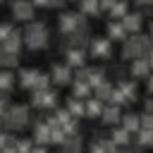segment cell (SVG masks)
<instances>
[{"instance_id":"obj_1","label":"cell","mask_w":153,"mask_h":153,"mask_svg":"<svg viewBox=\"0 0 153 153\" xmlns=\"http://www.w3.org/2000/svg\"><path fill=\"white\" fill-rule=\"evenodd\" d=\"M22 41H24V48H29L31 53H38V50H45L50 45V31H48V24L43 19H31L26 22L24 31H22Z\"/></svg>"},{"instance_id":"obj_2","label":"cell","mask_w":153,"mask_h":153,"mask_svg":"<svg viewBox=\"0 0 153 153\" xmlns=\"http://www.w3.org/2000/svg\"><path fill=\"white\" fill-rule=\"evenodd\" d=\"M31 120V108L24 103H10L5 115H0V129L5 131H24Z\"/></svg>"},{"instance_id":"obj_3","label":"cell","mask_w":153,"mask_h":153,"mask_svg":"<svg viewBox=\"0 0 153 153\" xmlns=\"http://www.w3.org/2000/svg\"><path fill=\"white\" fill-rule=\"evenodd\" d=\"M31 93V98H29V108H33V110H53V108H57L60 105V93H57V88L55 86H48V88H33V91H29Z\"/></svg>"},{"instance_id":"obj_4","label":"cell","mask_w":153,"mask_h":153,"mask_svg":"<svg viewBox=\"0 0 153 153\" xmlns=\"http://www.w3.org/2000/svg\"><path fill=\"white\" fill-rule=\"evenodd\" d=\"M112 50H115V43L108 41L105 36H96L91 33L88 43H86V55L93 57V60H110L112 57Z\"/></svg>"},{"instance_id":"obj_5","label":"cell","mask_w":153,"mask_h":153,"mask_svg":"<svg viewBox=\"0 0 153 153\" xmlns=\"http://www.w3.org/2000/svg\"><path fill=\"white\" fill-rule=\"evenodd\" d=\"M88 19L79 12V10H60V14H57V31L62 33V36H67L69 31H74L76 26H81V24H86Z\"/></svg>"},{"instance_id":"obj_6","label":"cell","mask_w":153,"mask_h":153,"mask_svg":"<svg viewBox=\"0 0 153 153\" xmlns=\"http://www.w3.org/2000/svg\"><path fill=\"white\" fill-rule=\"evenodd\" d=\"M10 14H12L14 22L26 24V22H31V19L36 17V7H33L31 0H12V5H10Z\"/></svg>"},{"instance_id":"obj_7","label":"cell","mask_w":153,"mask_h":153,"mask_svg":"<svg viewBox=\"0 0 153 153\" xmlns=\"http://www.w3.org/2000/svg\"><path fill=\"white\" fill-rule=\"evenodd\" d=\"M141 53H143L141 33H129V36L122 41V50H120V57H122V62H129L131 57H139Z\"/></svg>"},{"instance_id":"obj_8","label":"cell","mask_w":153,"mask_h":153,"mask_svg":"<svg viewBox=\"0 0 153 153\" xmlns=\"http://www.w3.org/2000/svg\"><path fill=\"white\" fill-rule=\"evenodd\" d=\"M50 84L53 86H69V81H72V67L69 65H65V62H53L50 65Z\"/></svg>"},{"instance_id":"obj_9","label":"cell","mask_w":153,"mask_h":153,"mask_svg":"<svg viewBox=\"0 0 153 153\" xmlns=\"http://www.w3.org/2000/svg\"><path fill=\"white\" fill-rule=\"evenodd\" d=\"M62 62L65 65H69L72 69H76V67H81V65H86V60H88V55H86V48H81V45H69L65 53H62Z\"/></svg>"},{"instance_id":"obj_10","label":"cell","mask_w":153,"mask_h":153,"mask_svg":"<svg viewBox=\"0 0 153 153\" xmlns=\"http://www.w3.org/2000/svg\"><path fill=\"white\" fill-rule=\"evenodd\" d=\"M115 86L124 93V98L129 100V105H134V103L139 100V79H131V76H120Z\"/></svg>"},{"instance_id":"obj_11","label":"cell","mask_w":153,"mask_h":153,"mask_svg":"<svg viewBox=\"0 0 153 153\" xmlns=\"http://www.w3.org/2000/svg\"><path fill=\"white\" fill-rule=\"evenodd\" d=\"M120 22H122V26H124L127 33H141V31H143V24H146V19H143V14H141L139 10H134V12L129 10Z\"/></svg>"},{"instance_id":"obj_12","label":"cell","mask_w":153,"mask_h":153,"mask_svg":"<svg viewBox=\"0 0 153 153\" xmlns=\"http://www.w3.org/2000/svg\"><path fill=\"white\" fill-rule=\"evenodd\" d=\"M0 50H7V53H14V55H22V50H24V41H22V31H19L17 26L12 29V33H10L7 38L0 41Z\"/></svg>"},{"instance_id":"obj_13","label":"cell","mask_w":153,"mask_h":153,"mask_svg":"<svg viewBox=\"0 0 153 153\" xmlns=\"http://www.w3.org/2000/svg\"><path fill=\"white\" fill-rule=\"evenodd\" d=\"M127 65H129L127 72L131 79H143L146 74H151V60L148 57H131Z\"/></svg>"},{"instance_id":"obj_14","label":"cell","mask_w":153,"mask_h":153,"mask_svg":"<svg viewBox=\"0 0 153 153\" xmlns=\"http://www.w3.org/2000/svg\"><path fill=\"white\" fill-rule=\"evenodd\" d=\"M65 38L69 41V45H81V48H86V43H88V38H91V24L86 22V24L76 26V29L69 31Z\"/></svg>"},{"instance_id":"obj_15","label":"cell","mask_w":153,"mask_h":153,"mask_svg":"<svg viewBox=\"0 0 153 153\" xmlns=\"http://www.w3.org/2000/svg\"><path fill=\"white\" fill-rule=\"evenodd\" d=\"M122 110H124V108H120V105H115V103H103V110H100V117H98V120H100L105 127H112V124L120 122Z\"/></svg>"},{"instance_id":"obj_16","label":"cell","mask_w":153,"mask_h":153,"mask_svg":"<svg viewBox=\"0 0 153 153\" xmlns=\"http://www.w3.org/2000/svg\"><path fill=\"white\" fill-rule=\"evenodd\" d=\"M127 36H129V33L124 31V26H122L120 19H108V24H105V38H108V41H112V43H122Z\"/></svg>"},{"instance_id":"obj_17","label":"cell","mask_w":153,"mask_h":153,"mask_svg":"<svg viewBox=\"0 0 153 153\" xmlns=\"http://www.w3.org/2000/svg\"><path fill=\"white\" fill-rule=\"evenodd\" d=\"M36 74H38L36 67H22V69L14 74V81L19 84L22 91H31V88H33V79H36Z\"/></svg>"},{"instance_id":"obj_18","label":"cell","mask_w":153,"mask_h":153,"mask_svg":"<svg viewBox=\"0 0 153 153\" xmlns=\"http://www.w3.org/2000/svg\"><path fill=\"white\" fill-rule=\"evenodd\" d=\"M108 136H110V141H112L117 148H122V146H129V143H131V134H129L124 127H120V124H112V127H110V131H108Z\"/></svg>"},{"instance_id":"obj_19","label":"cell","mask_w":153,"mask_h":153,"mask_svg":"<svg viewBox=\"0 0 153 153\" xmlns=\"http://www.w3.org/2000/svg\"><path fill=\"white\" fill-rule=\"evenodd\" d=\"M60 148H62V153H84L86 143H84L81 134H69V136H65V141H62Z\"/></svg>"},{"instance_id":"obj_20","label":"cell","mask_w":153,"mask_h":153,"mask_svg":"<svg viewBox=\"0 0 153 153\" xmlns=\"http://www.w3.org/2000/svg\"><path fill=\"white\" fill-rule=\"evenodd\" d=\"M100 110H103V100H98L93 96L84 98V117L86 120H98L100 117Z\"/></svg>"},{"instance_id":"obj_21","label":"cell","mask_w":153,"mask_h":153,"mask_svg":"<svg viewBox=\"0 0 153 153\" xmlns=\"http://www.w3.org/2000/svg\"><path fill=\"white\" fill-rule=\"evenodd\" d=\"M112 81L110 79H103L100 84H96L93 88H91V96L93 98H98V100H103V103H108V98H110V91H112Z\"/></svg>"},{"instance_id":"obj_22","label":"cell","mask_w":153,"mask_h":153,"mask_svg":"<svg viewBox=\"0 0 153 153\" xmlns=\"http://www.w3.org/2000/svg\"><path fill=\"white\" fill-rule=\"evenodd\" d=\"M151 143H153V129H136L134 131V146L136 148L146 151V148H151Z\"/></svg>"},{"instance_id":"obj_23","label":"cell","mask_w":153,"mask_h":153,"mask_svg":"<svg viewBox=\"0 0 153 153\" xmlns=\"http://www.w3.org/2000/svg\"><path fill=\"white\" fill-rule=\"evenodd\" d=\"M131 10V5H129V0H115L112 5H110V10L105 12L110 19H122L127 12Z\"/></svg>"},{"instance_id":"obj_24","label":"cell","mask_w":153,"mask_h":153,"mask_svg":"<svg viewBox=\"0 0 153 153\" xmlns=\"http://www.w3.org/2000/svg\"><path fill=\"white\" fill-rule=\"evenodd\" d=\"M69 88H72V96H74V98H81V100H84V98L91 96V86H88L84 79H72V81H69Z\"/></svg>"},{"instance_id":"obj_25","label":"cell","mask_w":153,"mask_h":153,"mask_svg":"<svg viewBox=\"0 0 153 153\" xmlns=\"http://www.w3.org/2000/svg\"><path fill=\"white\" fill-rule=\"evenodd\" d=\"M117 124L124 127L129 134H134V131L139 129V112H124V110H122V117H120Z\"/></svg>"},{"instance_id":"obj_26","label":"cell","mask_w":153,"mask_h":153,"mask_svg":"<svg viewBox=\"0 0 153 153\" xmlns=\"http://www.w3.org/2000/svg\"><path fill=\"white\" fill-rule=\"evenodd\" d=\"M65 108H67V112H69L72 117H76V120H81V117H84V100H81V98L69 96V98H67V103H65Z\"/></svg>"},{"instance_id":"obj_27","label":"cell","mask_w":153,"mask_h":153,"mask_svg":"<svg viewBox=\"0 0 153 153\" xmlns=\"http://www.w3.org/2000/svg\"><path fill=\"white\" fill-rule=\"evenodd\" d=\"M79 12L88 19V17H98L100 14V7H98V0H79Z\"/></svg>"},{"instance_id":"obj_28","label":"cell","mask_w":153,"mask_h":153,"mask_svg":"<svg viewBox=\"0 0 153 153\" xmlns=\"http://www.w3.org/2000/svg\"><path fill=\"white\" fill-rule=\"evenodd\" d=\"M14 86H17V81H14V72L0 67V91H2V93H10Z\"/></svg>"},{"instance_id":"obj_29","label":"cell","mask_w":153,"mask_h":153,"mask_svg":"<svg viewBox=\"0 0 153 153\" xmlns=\"http://www.w3.org/2000/svg\"><path fill=\"white\" fill-rule=\"evenodd\" d=\"M105 74H108V72H105V67H88V74H86V84L93 88L96 84H100L103 79H108Z\"/></svg>"},{"instance_id":"obj_30","label":"cell","mask_w":153,"mask_h":153,"mask_svg":"<svg viewBox=\"0 0 153 153\" xmlns=\"http://www.w3.org/2000/svg\"><path fill=\"white\" fill-rule=\"evenodd\" d=\"M19 57H22V55L0 50V67H2V69H17V67H19Z\"/></svg>"},{"instance_id":"obj_31","label":"cell","mask_w":153,"mask_h":153,"mask_svg":"<svg viewBox=\"0 0 153 153\" xmlns=\"http://www.w3.org/2000/svg\"><path fill=\"white\" fill-rule=\"evenodd\" d=\"M12 143H14V148H17V153H29L31 148H33V139H29V136H14L12 139Z\"/></svg>"},{"instance_id":"obj_32","label":"cell","mask_w":153,"mask_h":153,"mask_svg":"<svg viewBox=\"0 0 153 153\" xmlns=\"http://www.w3.org/2000/svg\"><path fill=\"white\" fill-rule=\"evenodd\" d=\"M108 103H115V105H120V108H129V100L124 98V93L117 88V86H112V91H110V98H108Z\"/></svg>"},{"instance_id":"obj_33","label":"cell","mask_w":153,"mask_h":153,"mask_svg":"<svg viewBox=\"0 0 153 153\" xmlns=\"http://www.w3.org/2000/svg\"><path fill=\"white\" fill-rule=\"evenodd\" d=\"M65 131H62V127L60 124H55V127H50V136H48V143H53V146H62V141H65Z\"/></svg>"},{"instance_id":"obj_34","label":"cell","mask_w":153,"mask_h":153,"mask_svg":"<svg viewBox=\"0 0 153 153\" xmlns=\"http://www.w3.org/2000/svg\"><path fill=\"white\" fill-rule=\"evenodd\" d=\"M60 127H62V131H65L67 136H69V134H79V131H81V124H79V120H76V117H69V120H67V122H62Z\"/></svg>"},{"instance_id":"obj_35","label":"cell","mask_w":153,"mask_h":153,"mask_svg":"<svg viewBox=\"0 0 153 153\" xmlns=\"http://www.w3.org/2000/svg\"><path fill=\"white\" fill-rule=\"evenodd\" d=\"M48 86H53V84H50V74L38 69V74H36V79H33V88H48ZM33 88H31V91H33Z\"/></svg>"},{"instance_id":"obj_36","label":"cell","mask_w":153,"mask_h":153,"mask_svg":"<svg viewBox=\"0 0 153 153\" xmlns=\"http://www.w3.org/2000/svg\"><path fill=\"white\" fill-rule=\"evenodd\" d=\"M139 129H153V112H139Z\"/></svg>"},{"instance_id":"obj_37","label":"cell","mask_w":153,"mask_h":153,"mask_svg":"<svg viewBox=\"0 0 153 153\" xmlns=\"http://www.w3.org/2000/svg\"><path fill=\"white\" fill-rule=\"evenodd\" d=\"M12 29H14V24L2 19V22H0V41H2V38H7V36L12 33Z\"/></svg>"},{"instance_id":"obj_38","label":"cell","mask_w":153,"mask_h":153,"mask_svg":"<svg viewBox=\"0 0 153 153\" xmlns=\"http://www.w3.org/2000/svg\"><path fill=\"white\" fill-rule=\"evenodd\" d=\"M151 93H153V76L146 74L143 76V96H151Z\"/></svg>"},{"instance_id":"obj_39","label":"cell","mask_w":153,"mask_h":153,"mask_svg":"<svg viewBox=\"0 0 153 153\" xmlns=\"http://www.w3.org/2000/svg\"><path fill=\"white\" fill-rule=\"evenodd\" d=\"M65 5H67V0H48V10H65Z\"/></svg>"},{"instance_id":"obj_40","label":"cell","mask_w":153,"mask_h":153,"mask_svg":"<svg viewBox=\"0 0 153 153\" xmlns=\"http://www.w3.org/2000/svg\"><path fill=\"white\" fill-rule=\"evenodd\" d=\"M10 103H12L10 96H7V93H0V115H5V110L10 108Z\"/></svg>"},{"instance_id":"obj_41","label":"cell","mask_w":153,"mask_h":153,"mask_svg":"<svg viewBox=\"0 0 153 153\" xmlns=\"http://www.w3.org/2000/svg\"><path fill=\"white\" fill-rule=\"evenodd\" d=\"M143 112H153V100H151V96H143Z\"/></svg>"},{"instance_id":"obj_42","label":"cell","mask_w":153,"mask_h":153,"mask_svg":"<svg viewBox=\"0 0 153 153\" xmlns=\"http://www.w3.org/2000/svg\"><path fill=\"white\" fill-rule=\"evenodd\" d=\"M29 153H48V146H43V143H33V148H31Z\"/></svg>"},{"instance_id":"obj_43","label":"cell","mask_w":153,"mask_h":153,"mask_svg":"<svg viewBox=\"0 0 153 153\" xmlns=\"http://www.w3.org/2000/svg\"><path fill=\"white\" fill-rule=\"evenodd\" d=\"M134 5H139V7H148V5H153V0H134Z\"/></svg>"},{"instance_id":"obj_44","label":"cell","mask_w":153,"mask_h":153,"mask_svg":"<svg viewBox=\"0 0 153 153\" xmlns=\"http://www.w3.org/2000/svg\"><path fill=\"white\" fill-rule=\"evenodd\" d=\"M33 2V7H45L48 5V0H31Z\"/></svg>"},{"instance_id":"obj_45","label":"cell","mask_w":153,"mask_h":153,"mask_svg":"<svg viewBox=\"0 0 153 153\" xmlns=\"http://www.w3.org/2000/svg\"><path fill=\"white\" fill-rule=\"evenodd\" d=\"M115 153H134V151H129V148H127V146H122V148H117V151H115Z\"/></svg>"},{"instance_id":"obj_46","label":"cell","mask_w":153,"mask_h":153,"mask_svg":"<svg viewBox=\"0 0 153 153\" xmlns=\"http://www.w3.org/2000/svg\"><path fill=\"white\" fill-rule=\"evenodd\" d=\"M67 2H79V0H67Z\"/></svg>"},{"instance_id":"obj_47","label":"cell","mask_w":153,"mask_h":153,"mask_svg":"<svg viewBox=\"0 0 153 153\" xmlns=\"http://www.w3.org/2000/svg\"><path fill=\"white\" fill-rule=\"evenodd\" d=\"M2 2H5V0H0V5H2Z\"/></svg>"},{"instance_id":"obj_48","label":"cell","mask_w":153,"mask_h":153,"mask_svg":"<svg viewBox=\"0 0 153 153\" xmlns=\"http://www.w3.org/2000/svg\"><path fill=\"white\" fill-rule=\"evenodd\" d=\"M0 93H2V91H0Z\"/></svg>"}]
</instances>
